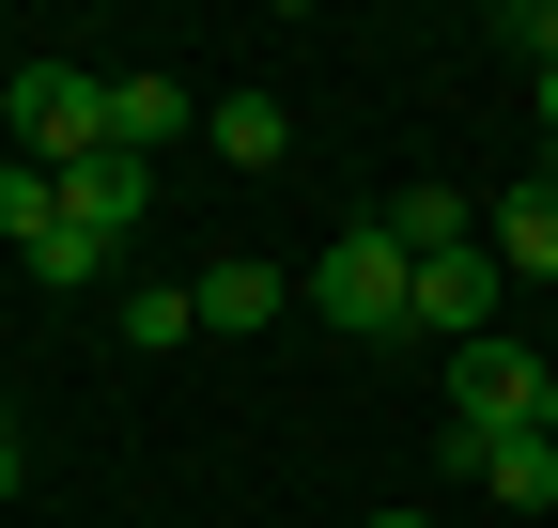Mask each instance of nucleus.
<instances>
[{
  "label": "nucleus",
  "mask_w": 558,
  "mask_h": 528,
  "mask_svg": "<svg viewBox=\"0 0 558 528\" xmlns=\"http://www.w3.org/2000/svg\"><path fill=\"white\" fill-rule=\"evenodd\" d=\"M388 233H403V264H450V249H481L465 187H403V203H388Z\"/></svg>",
  "instance_id": "10"
},
{
  "label": "nucleus",
  "mask_w": 558,
  "mask_h": 528,
  "mask_svg": "<svg viewBox=\"0 0 558 528\" xmlns=\"http://www.w3.org/2000/svg\"><path fill=\"white\" fill-rule=\"evenodd\" d=\"M543 187H558V156H543Z\"/></svg>",
  "instance_id": "18"
},
{
  "label": "nucleus",
  "mask_w": 558,
  "mask_h": 528,
  "mask_svg": "<svg viewBox=\"0 0 558 528\" xmlns=\"http://www.w3.org/2000/svg\"><path fill=\"white\" fill-rule=\"evenodd\" d=\"M497 280H512L497 249H450V264H418V326H435L450 358H465V343H497Z\"/></svg>",
  "instance_id": "4"
},
{
  "label": "nucleus",
  "mask_w": 558,
  "mask_h": 528,
  "mask_svg": "<svg viewBox=\"0 0 558 528\" xmlns=\"http://www.w3.org/2000/svg\"><path fill=\"white\" fill-rule=\"evenodd\" d=\"M218 156L233 171H279V156H295V109H279V94H218Z\"/></svg>",
  "instance_id": "11"
},
{
  "label": "nucleus",
  "mask_w": 558,
  "mask_h": 528,
  "mask_svg": "<svg viewBox=\"0 0 558 528\" xmlns=\"http://www.w3.org/2000/svg\"><path fill=\"white\" fill-rule=\"evenodd\" d=\"M0 124H16L32 171H78V156H109V79H94V62H16Z\"/></svg>",
  "instance_id": "2"
},
{
  "label": "nucleus",
  "mask_w": 558,
  "mask_h": 528,
  "mask_svg": "<svg viewBox=\"0 0 558 528\" xmlns=\"http://www.w3.org/2000/svg\"><path fill=\"white\" fill-rule=\"evenodd\" d=\"M32 280H47V296H94V280H109V249H94V233H78V218H62V233H47V249H32Z\"/></svg>",
  "instance_id": "14"
},
{
  "label": "nucleus",
  "mask_w": 558,
  "mask_h": 528,
  "mask_svg": "<svg viewBox=\"0 0 558 528\" xmlns=\"http://www.w3.org/2000/svg\"><path fill=\"white\" fill-rule=\"evenodd\" d=\"M311 311L341 326V343H403V326H418V264H403V233H388V218L326 233V264H311Z\"/></svg>",
  "instance_id": "1"
},
{
  "label": "nucleus",
  "mask_w": 558,
  "mask_h": 528,
  "mask_svg": "<svg viewBox=\"0 0 558 528\" xmlns=\"http://www.w3.org/2000/svg\"><path fill=\"white\" fill-rule=\"evenodd\" d=\"M16 467H32V451H16V420H0V497H16Z\"/></svg>",
  "instance_id": "15"
},
{
  "label": "nucleus",
  "mask_w": 558,
  "mask_h": 528,
  "mask_svg": "<svg viewBox=\"0 0 558 528\" xmlns=\"http://www.w3.org/2000/svg\"><path fill=\"white\" fill-rule=\"evenodd\" d=\"M527 420H543V358L512 343V326H497V343H465V358H450V467H465L481 435H527Z\"/></svg>",
  "instance_id": "3"
},
{
  "label": "nucleus",
  "mask_w": 558,
  "mask_h": 528,
  "mask_svg": "<svg viewBox=\"0 0 558 528\" xmlns=\"http://www.w3.org/2000/svg\"><path fill=\"white\" fill-rule=\"evenodd\" d=\"M124 343H140V358H171V343H202V296H186V280H171V296H124Z\"/></svg>",
  "instance_id": "13"
},
{
  "label": "nucleus",
  "mask_w": 558,
  "mask_h": 528,
  "mask_svg": "<svg viewBox=\"0 0 558 528\" xmlns=\"http://www.w3.org/2000/svg\"><path fill=\"white\" fill-rule=\"evenodd\" d=\"M0 233H16V249H47V233H62V171H32V156L0 171Z\"/></svg>",
  "instance_id": "12"
},
{
  "label": "nucleus",
  "mask_w": 558,
  "mask_h": 528,
  "mask_svg": "<svg viewBox=\"0 0 558 528\" xmlns=\"http://www.w3.org/2000/svg\"><path fill=\"white\" fill-rule=\"evenodd\" d=\"M465 482L497 497V513H543V497H558V435H543V420H527V435H481V451H465Z\"/></svg>",
  "instance_id": "6"
},
{
  "label": "nucleus",
  "mask_w": 558,
  "mask_h": 528,
  "mask_svg": "<svg viewBox=\"0 0 558 528\" xmlns=\"http://www.w3.org/2000/svg\"><path fill=\"white\" fill-rule=\"evenodd\" d=\"M543 435H558V358H543Z\"/></svg>",
  "instance_id": "16"
},
{
  "label": "nucleus",
  "mask_w": 558,
  "mask_h": 528,
  "mask_svg": "<svg viewBox=\"0 0 558 528\" xmlns=\"http://www.w3.org/2000/svg\"><path fill=\"white\" fill-rule=\"evenodd\" d=\"M140 203H156V171H140V156H78V171H62V218H78L94 249H124Z\"/></svg>",
  "instance_id": "5"
},
{
  "label": "nucleus",
  "mask_w": 558,
  "mask_h": 528,
  "mask_svg": "<svg viewBox=\"0 0 558 528\" xmlns=\"http://www.w3.org/2000/svg\"><path fill=\"white\" fill-rule=\"evenodd\" d=\"M481 249H497V264H512V280H558V187L527 171V187H512V203H497V218H481Z\"/></svg>",
  "instance_id": "8"
},
{
  "label": "nucleus",
  "mask_w": 558,
  "mask_h": 528,
  "mask_svg": "<svg viewBox=\"0 0 558 528\" xmlns=\"http://www.w3.org/2000/svg\"><path fill=\"white\" fill-rule=\"evenodd\" d=\"M373 528H418V513H373Z\"/></svg>",
  "instance_id": "17"
},
{
  "label": "nucleus",
  "mask_w": 558,
  "mask_h": 528,
  "mask_svg": "<svg viewBox=\"0 0 558 528\" xmlns=\"http://www.w3.org/2000/svg\"><path fill=\"white\" fill-rule=\"evenodd\" d=\"M186 124H202V109H186V79H109V156H171Z\"/></svg>",
  "instance_id": "7"
},
{
  "label": "nucleus",
  "mask_w": 558,
  "mask_h": 528,
  "mask_svg": "<svg viewBox=\"0 0 558 528\" xmlns=\"http://www.w3.org/2000/svg\"><path fill=\"white\" fill-rule=\"evenodd\" d=\"M186 296H202V326H218V343H248L264 311H295V280H279V264H202Z\"/></svg>",
  "instance_id": "9"
}]
</instances>
